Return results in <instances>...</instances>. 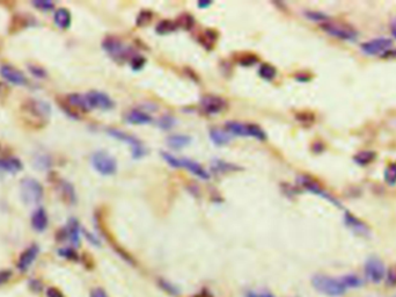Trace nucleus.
<instances>
[{"label":"nucleus","instance_id":"obj_1","mask_svg":"<svg viewBox=\"0 0 396 297\" xmlns=\"http://www.w3.org/2000/svg\"><path fill=\"white\" fill-rule=\"evenodd\" d=\"M312 285L317 292L330 297L342 296L347 292L341 279H334L327 275H315L312 280Z\"/></svg>","mask_w":396,"mask_h":297},{"label":"nucleus","instance_id":"obj_2","mask_svg":"<svg viewBox=\"0 0 396 297\" xmlns=\"http://www.w3.org/2000/svg\"><path fill=\"white\" fill-rule=\"evenodd\" d=\"M225 130L228 134L235 135V136H243V137H253L261 142L266 141L265 131L257 124L254 123H241L238 121H228L225 124Z\"/></svg>","mask_w":396,"mask_h":297},{"label":"nucleus","instance_id":"obj_3","mask_svg":"<svg viewBox=\"0 0 396 297\" xmlns=\"http://www.w3.org/2000/svg\"><path fill=\"white\" fill-rule=\"evenodd\" d=\"M161 156L169 166L175 168L184 167L185 170L191 172L192 174L196 175V177L199 179H202V180H208V179H210L209 172L206 171L201 164H198L197 161L187 159V158H177L167 152H161Z\"/></svg>","mask_w":396,"mask_h":297},{"label":"nucleus","instance_id":"obj_4","mask_svg":"<svg viewBox=\"0 0 396 297\" xmlns=\"http://www.w3.org/2000/svg\"><path fill=\"white\" fill-rule=\"evenodd\" d=\"M107 133L108 135H110L111 137L116 138V140L124 142V143L130 145L132 158H133V159L138 160L147 154V148H145L143 142H141L139 138L133 136V135L125 133V131L117 129V128H109V129H107Z\"/></svg>","mask_w":396,"mask_h":297},{"label":"nucleus","instance_id":"obj_5","mask_svg":"<svg viewBox=\"0 0 396 297\" xmlns=\"http://www.w3.org/2000/svg\"><path fill=\"white\" fill-rule=\"evenodd\" d=\"M102 48L111 58L117 60V62L131 59V57L134 55L130 47H128L118 37L115 36L106 37L102 42Z\"/></svg>","mask_w":396,"mask_h":297},{"label":"nucleus","instance_id":"obj_6","mask_svg":"<svg viewBox=\"0 0 396 297\" xmlns=\"http://www.w3.org/2000/svg\"><path fill=\"white\" fill-rule=\"evenodd\" d=\"M323 32H326L328 35L336 37L342 41H354L358 37V32L351 25L344 22H335L328 21L321 25Z\"/></svg>","mask_w":396,"mask_h":297},{"label":"nucleus","instance_id":"obj_7","mask_svg":"<svg viewBox=\"0 0 396 297\" xmlns=\"http://www.w3.org/2000/svg\"><path fill=\"white\" fill-rule=\"evenodd\" d=\"M90 163L96 172L101 175L109 177L117 172V161L110 153L106 151H96L90 157Z\"/></svg>","mask_w":396,"mask_h":297},{"label":"nucleus","instance_id":"obj_8","mask_svg":"<svg viewBox=\"0 0 396 297\" xmlns=\"http://www.w3.org/2000/svg\"><path fill=\"white\" fill-rule=\"evenodd\" d=\"M20 195L26 204H36L43 198V187L35 179H23L20 184Z\"/></svg>","mask_w":396,"mask_h":297},{"label":"nucleus","instance_id":"obj_9","mask_svg":"<svg viewBox=\"0 0 396 297\" xmlns=\"http://www.w3.org/2000/svg\"><path fill=\"white\" fill-rule=\"evenodd\" d=\"M23 107H25L26 113L29 116H32L33 119H36L37 121H41V122H46L50 114H51L50 104L48 102H44L42 100L29 99L28 101H26Z\"/></svg>","mask_w":396,"mask_h":297},{"label":"nucleus","instance_id":"obj_10","mask_svg":"<svg viewBox=\"0 0 396 297\" xmlns=\"http://www.w3.org/2000/svg\"><path fill=\"white\" fill-rule=\"evenodd\" d=\"M298 182H299V185L303 188H305V190H307L308 192H310V193H313V194L319 195V197H321V198H326V200L331 202L333 204L337 205V207L341 208L340 201L336 200V198H335L330 193H328V192L324 190V188L319 184V182H317L316 180H314V179L312 177H309V175H299V177H298Z\"/></svg>","mask_w":396,"mask_h":297},{"label":"nucleus","instance_id":"obj_11","mask_svg":"<svg viewBox=\"0 0 396 297\" xmlns=\"http://www.w3.org/2000/svg\"><path fill=\"white\" fill-rule=\"evenodd\" d=\"M393 48L392 39L388 37H378V39L366 41L360 45V49L368 56H384Z\"/></svg>","mask_w":396,"mask_h":297},{"label":"nucleus","instance_id":"obj_12","mask_svg":"<svg viewBox=\"0 0 396 297\" xmlns=\"http://www.w3.org/2000/svg\"><path fill=\"white\" fill-rule=\"evenodd\" d=\"M89 109H101L110 110L115 106V102L108 94L100 92V91H90L85 94Z\"/></svg>","mask_w":396,"mask_h":297},{"label":"nucleus","instance_id":"obj_13","mask_svg":"<svg viewBox=\"0 0 396 297\" xmlns=\"http://www.w3.org/2000/svg\"><path fill=\"white\" fill-rule=\"evenodd\" d=\"M226 106H227V101L222 99L221 97L212 96V94L203 97L201 102H199L201 110L205 115H217V114L221 113Z\"/></svg>","mask_w":396,"mask_h":297},{"label":"nucleus","instance_id":"obj_14","mask_svg":"<svg viewBox=\"0 0 396 297\" xmlns=\"http://www.w3.org/2000/svg\"><path fill=\"white\" fill-rule=\"evenodd\" d=\"M386 268L384 262L377 256H371L365 264V275L373 283H379L385 278Z\"/></svg>","mask_w":396,"mask_h":297},{"label":"nucleus","instance_id":"obj_15","mask_svg":"<svg viewBox=\"0 0 396 297\" xmlns=\"http://www.w3.org/2000/svg\"><path fill=\"white\" fill-rule=\"evenodd\" d=\"M0 74L6 82L16 86H25L28 80H27L25 73L22 71L15 69L12 65H1L0 67Z\"/></svg>","mask_w":396,"mask_h":297},{"label":"nucleus","instance_id":"obj_16","mask_svg":"<svg viewBox=\"0 0 396 297\" xmlns=\"http://www.w3.org/2000/svg\"><path fill=\"white\" fill-rule=\"evenodd\" d=\"M39 252H40V248L37 245H32L29 246L28 248L25 249L21 253V255H20V258L18 260V268L20 269L21 272H26L27 269H28L30 266L33 265V262L35 261V259L37 258V255H39Z\"/></svg>","mask_w":396,"mask_h":297},{"label":"nucleus","instance_id":"obj_17","mask_svg":"<svg viewBox=\"0 0 396 297\" xmlns=\"http://www.w3.org/2000/svg\"><path fill=\"white\" fill-rule=\"evenodd\" d=\"M125 120H127L128 123L138 124V126H141V124H150L152 121H153L150 114L140 109H133L129 111L127 115H125Z\"/></svg>","mask_w":396,"mask_h":297},{"label":"nucleus","instance_id":"obj_18","mask_svg":"<svg viewBox=\"0 0 396 297\" xmlns=\"http://www.w3.org/2000/svg\"><path fill=\"white\" fill-rule=\"evenodd\" d=\"M64 238H69L73 245L80 244V227L76 218H71L67 227L64 229Z\"/></svg>","mask_w":396,"mask_h":297},{"label":"nucleus","instance_id":"obj_19","mask_svg":"<svg viewBox=\"0 0 396 297\" xmlns=\"http://www.w3.org/2000/svg\"><path fill=\"white\" fill-rule=\"evenodd\" d=\"M48 214H46L45 209L39 208L34 211V214L32 216V227L34 228V230L42 232L48 227Z\"/></svg>","mask_w":396,"mask_h":297},{"label":"nucleus","instance_id":"obj_20","mask_svg":"<svg viewBox=\"0 0 396 297\" xmlns=\"http://www.w3.org/2000/svg\"><path fill=\"white\" fill-rule=\"evenodd\" d=\"M344 221L352 231L357 232V234H359V235H367L368 234L367 225L365 224L364 222H361L359 218H357L354 215L350 214V212H345Z\"/></svg>","mask_w":396,"mask_h":297},{"label":"nucleus","instance_id":"obj_21","mask_svg":"<svg viewBox=\"0 0 396 297\" xmlns=\"http://www.w3.org/2000/svg\"><path fill=\"white\" fill-rule=\"evenodd\" d=\"M23 168V165L20 159L15 157L0 158V171L7 172V173H18Z\"/></svg>","mask_w":396,"mask_h":297},{"label":"nucleus","instance_id":"obj_22","mask_svg":"<svg viewBox=\"0 0 396 297\" xmlns=\"http://www.w3.org/2000/svg\"><path fill=\"white\" fill-rule=\"evenodd\" d=\"M53 21H55L56 26L58 28L65 30L69 29L71 26V22H72V16H71V13L67 8H58L55 12V16H53Z\"/></svg>","mask_w":396,"mask_h":297},{"label":"nucleus","instance_id":"obj_23","mask_svg":"<svg viewBox=\"0 0 396 297\" xmlns=\"http://www.w3.org/2000/svg\"><path fill=\"white\" fill-rule=\"evenodd\" d=\"M198 41L206 50H211L216 46L217 41H218V33L211 28L206 29L199 34Z\"/></svg>","mask_w":396,"mask_h":297},{"label":"nucleus","instance_id":"obj_24","mask_svg":"<svg viewBox=\"0 0 396 297\" xmlns=\"http://www.w3.org/2000/svg\"><path fill=\"white\" fill-rule=\"evenodd\" d=\"M209 135L212 143L218 145V147H222V145L228 144L231 142V134H228L226 130L219 129V128H212Z\"/></svg>","mask_w":396,"mask_h":297},{"label":"nucleus","instance_id":"obj_25","mask_svg":"<svg viewBox=\"0 0 396 297\" xmlns=\"http://www.w3.org/2000/svg\"><path fill=\"white\" fill-rule=\"evenodd\" d=\"M66 101L71 107L76 108V109H78V110H81V111L90 110L89 107H88V103H87V100H86V97H85V94L72 93V94H70V96H67Z\"/></svg>","mask_w":396,"mask_h":297},{"label":"nucleus","instance_id":"obj_26","mask_svg":"<svg viewBox=\"0 0 396 297\" xmlns=\"http://www.w3.org/2000/svg\"><path fill=\"white\" fill-rule=\"evenodd\" d=\"M211 170L215 172V173H228V172L241 171L242 167H240L235 164L227 163V161L215 159L211 163Z\"/></svg>","mask_w":396,"mask_h":297},{"label":"nucleus","instance_id":"obj_27","mask_svg":"<svg viewBox=\"0 0 396 297\" xmlns=\"http://www.w3.org/2000/svg\"><path fill=\"white\" fill-rule=\"evenodd\" d=\"M190 142H191L190 136L182 134L171 135V136L167 138V144L173 148H182L190 144Z\"/></svg>","mask_w":396,"mask_h":297},{"label":"nucleus","instance_id":"obj_28","mask_svg":"<svg viewBox=\"0 0 396 297\" xmlns=\"http://www.w3.org/2000/svg\"><path fill=\"white\" fill-rule=\"evenodd\" d=\"M377 154H375L374 151L366 150V151H360L357 154H354L353 160L354 163L360 165V166H366V165L371 164L372 161L375 159Z\"/></svg>","mask_w":396,"mask_h":297},{"label":"nucleus","instance_id":"obj_29","mask_svg":"<svg viewBox=\"0 0 396 297\" xmlns=\"http://www.w3.org/2000/svg\"><path fill=\"white\" fill-rule=\"evenodd\" d=\"M177 29L178 27L176 25V22L168 19L162 20V21L159 22L157 27H155V32H157L159 35H166V34L173 33Z\"/></svg>","mask_w":396,"mask_h":297},{"label":"nucleus","instance_id":"obj_30","mask_svg":"<svg viewBox=\"0 0 396 297\" xmlns=\"http://www.w3.org/2000/svg\"><path fill=\"white\" fill-rule=\"evenodd\" d=\"M259 74H260L261 78H263L265 80H272L276 78L277 70L275 66L271 65V64L263 63V64H261L259 67Z\"/></svg>","mask_w":396,"mask_h":297},{"label":"nucleus","instance_id":"obj_31","mask_svg":"<svg viewBox=\"0 0 396 297\" xmlns=\"http://www.w3.org/2000/svg\"><path fill=\"white\" fill-rule=\"evenodd\" d=\"M58 187L60 190V193H62L63 197L65 198L67 201L71 202V203H74V202H76V192H74L73 186L71 185L70 182L60 181Z\"/></svg>","mask_w":396,"mask_h":297},{"label":"nucleus","instance_id":"obj_32","mask_svg":"<svg viewBox=\"0 0 396 297\" xmlns=\"http://www.w3.org/2000/svg\"><path fill=\"white\" fill-rule=\"evenodd\" d=\"M176 25H177L178 28H183L184 30L191 29L195 25V19L191 14H188V13H184L178 16V19L176 20Z\"/></svg>","mask_w":396,"mask_h":297},{"label":"nucleus","instance_id":"obj_33","mask_svg":"<svg viewBox=\"0 0 396 297\" xmlns=\"http://www.w3.org/2000/svg\"><path fill=\"white\" fill-rule=\"evenodd\" d=\"M384 178L386 184H388L389 186L396 185V163H391L387 165L384 172Z\"/></svg>","mask_w":396,"mask_h":297},{"label":"nucleus","instance_id":"obj_34","mask_svg":"<svg viewBox=\"0 0 396 297\" xmlns=\"http://www.w3.org/2000/svg\"><path fill=\"white\" fill-rule=\"evenodd\" d=\"M305 16L310 21H315V22H321V25L324 22L329 21V16L327 14H324L322 12L319 11H306L304 13Z\"/></svg>","mask_w":396,"mask_h":297},{"label":"nucleus","instance_id":"obj_35","mask_svg":"<svg viewBox=\"0 0 396 297\" xmlns=\"http://www.w3.org/2000/svg\"><path fill=\"white\" fill-rule=\"evenodd\" d=\"M342 282L344 283L345 288H358V287H360L363 285V281H361L360 278H358L357 275L354 274H349V275H345L343 278L341 279Z\"/></svg>","mask_w":396,"mask_h":297},{"label":"nucleus","instance_id":"obj_36","mask_svg":"<svg viewBox=\"0 0 396 297\" xmlns=\"http://www.w3.org/2000/svg\"><path fill=\"white\" fill-rule=\"evenodd\" d=\"M152 18H153V13L151 11H147V9H144V11H141L139 14L137 15L136 25L138 27H145L151 22Z\"/></svg>","mask_w":396,"mask_h":297},{"label":"nucleus","instance_id":"obj_37","mask_svg":"<svg viewBox=\"0 0 396 297\" xmlns=\"http://www.w3.org/2000/svg\"><path fill=\"white\" fill-rule=\"evenodd\" d=\"M158 126L164 130H171L176 126V119L172 115H164L159 120Z\"/></svg>","mask_w":396,"mask_h":297},{"label":"nucleus","instance_id":"obj_38","mask_svg":"<svg viewBox=\"0 0 396 297\" xmlns=\"http://www.w3.org/2000/svg\"><path fill=\"white\" fill-rule=\"evenodd\" d=\"M145 63H146V59L144 58V56L137 55V53H134V55L132 56L130 59L131 67H132V70H134V71H139L143 69Z\"/></svg>","mask_w":396,"mask_h":297},{"label":"nucleus","instance_id":"obj_39","mask_svg":"<svg viewBox=\"0 0 396 297\" xmlns=\"http://www.w3.org/2000/svg\"><path fill=\"white\" fill-rule=\"evenodd\" d=\"M33 5L42 12H48L50 9L55 8V5L49 0H36V1H33Z\"/></svg>","mask_w":396,"mask_h":297},{"label":"nucleus","instance_id":"obj_40","mask_svg":"<svg viewBox=\"0 0 396 297\" xmlns=\"http://www.w3.org/2000/svg\"><path fill=\"white\" fill-rule=\"evenodd\" d=\"M257 62H259V57L256 55H252V53H246V55H243L241 57V59L239 60V63L241 64L242 66H252Z\"/></svg>","mask_w":396,"mask_h":297},{"label":"nucleus","instance_id":"obj_41","mask_svg":"<svg viewBox=\"0 0 396 297\" xmlns=\"http://www.w3.org/2000/svg\"><path fill=\"white\" fill-rule=\"evenodd\" d=\"M159 285L162 289L165 290L166 293L169 294L172 296H177L178 295V290L176 289L175 286H173L172 283H169L168 281H165V280H159Z\"/></svg>","mask_w":396,"mask_h":297},{"label":"nucleus","instance_id":"obj_42","mask_svg":"<svg viewBox=\"0 0 396 297\" xmlns=\"http://www.w3.org/2000/svg\"><path fill=\"white\" fill-rule=\"evenodd\" d=\"M297 120L299 121L300 123H307V124H312L314 122V120H315V117L312 113H304V111H301V113H298L297 114Z\"/></svg>","mask_w":396,"mask_h":297},{"label":"nucleus","instance_id":"obj_43","mask_svg":"<svg viewBox=\"0 0 396 297\" xmlns=\"http://www.w3.org/2000/svg\"><path fill=\"white\" fill-rule=\"evenodd\" d=\"M29 71L34 74V76L37 77V78H45L46 77V71L41 66L29 65Z\"/></svg>","mask_w":396,"mask_h":297},{"label":"nucleus","instance_id":"obj_44","mask_svg":"<svg viewBox=\"0 0 396 297\" xmlns=\"http://www.w3.org/2000/svg\"><path fill=\"white\" fill-rule=\"evenodd\" d=\"M387 285L389 287L396 286V266H392L387 272Z\"/></svg>","mask_w":396,"mask_h":297},{"label":"nucleus","instance_id":"obj_45","mask_svg":"<svg viewBox=\"0 0 396 297\" xmlns=\"http://www.w3.org/2000/svg\"><path fill=\"white\" fill-rule=\"evenodd\" d=\"M59 254L63 256V258H66V259H70V260H77L78 259V255L74 249L72 248H63L59 251Z\"/></svg>","mask_w":396,"mask_h":297},{"label":"nucleus","instance_id":"obj_46","mask_svg":"<svg viewBox=\"0 0 396 297\" xmlns=\"http://www.w3.org/2000/svg\"><path fill=\"white\" fill-rule=\"evenodd\" d=\"M46 297H64V295L59 289L55 288V287H50L46 290Z\"/></svg>","mask_w":396,"mask_h":297},{"label":"nucleus","instance_id":"obj_47","mask_svg":"<svg viewBox=\"0 0 396 297\" xmlns=\"http://www.w3.org/2000/svg\"><path fill=\"white\" fill-rule=\"evenodd\" d=\"M11 275L12 273L9 271H0V286L7 282L11 279Z\"/></svg>","mask_w":396,"mask_h":297},{"label":"nucleus","instance_id":"obj_48","mask_svg":"<svg viewBox=\"0 0 396 297\" xmlns=\"http://www.w3.org/2000/svg\"><path fill=\"white\" fill-rule=\"evenodd\" d=\"M246 297H275L270 293H259V292H248Z\"/></svg>","mask_w":396,"mask_h":297},{"label":"nucleus","instance_id":"obj_49","mask_svg":"<svg viewBox=\"0 0 396 297\" xmlns=\"http://www.w3.org/2000/svg\"><path fill=\"white\" fill-rule=\"evenodd\" d=\"M90 297H108L107 293L102 288H94L90 292Z\"/></svg>","mask_w":396,"mask_h":297},{"label":"nucleus","instance_id":"obj_50","mask_svg":"<svg viewBox=\"0 0 396 297\" xmlns=\"http://www.w3.org/2000/svg\"><path fill=\"white\" fill-rule=\"evenodd\" d=\"M296 79L298 80V82H301V83L309 82L310 76H309V74H307V73H300V74H297Z\"/></svg>","mask_w":396,"mask_h":297},{"label":"nucleus","instance_id":"obj_51","mask_svg":"<svg viewBox=\"0 0 396 297\" xmlns=\"http://www.w3.org/2000/svg\"><path fill=\"white\" fill-rule=\"evenodd\" d=\"M212 5V1H210V0H201V1H198L197 6L199 8H208L209 6Z\"/></svg>","mask_w":396,"mask_h":297},{"label":"nucleus","instance_id":"obj_52","mask_svg":"<svg viewBox=\"0 0 396 297\" xmlns=\"http://www.w3.org/2000/svg\"><path fill=\"white\" fill-rule=\"evenodd\" d=\"M194 297H213V296L208 292V290H202L201 293L196 294Z\"/></svg>","mask_w":396,"mask_h":297},{"label":"nucleus","instance_id":"obj_53","mask_svg":"<svg viewBox=\"0 0 396 297\" xmlns=\"http://www.w3.org/2000/svg\"><path fill=\"white\" fill-rule=\"evenodd\" d=\"M391 32L393 34V36L396 39V19H394L391 23Z\"/></svg>","mask_w":396,"mask_h":297},{"label":"nucleus","instance_id":"obj_54","mask_svg":"<svg viewBox=\"0 0 396 297\" xmlns=\"http://www.w3.org/2000/svg\"><path fill=\"white\" fill-rule=\"evenodd\" d=\"M395 297H396V296H395Z\"/></svg>","mask_w":396,"mask_h":297}]
</instances>
